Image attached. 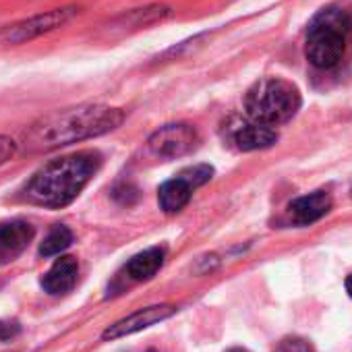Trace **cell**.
I'll return each instance as SVG.
<instances>
[{
  "label": "cell",
  "instance_id": "10",
  "mask_svg": "<svg viewBox=\"0 0 352 352\" xmlns=\"http://www.w3.org/2000/svg\"><path fill=\"white\" fill-rule=\"evenodd\" d=\"M79 276V263L75 257H60L52 263V267L42 278V288L48 294H67L75 288Z\"/></svg>",
  "mask_w": 352,
  "mask_h": 352
},
{
  "label": "cell",
  "instance_id": "1",
  "mask_svg": "<svg viewBox=\"0 0 352 352\" xmlns=\"http://www.w3.org/2000/svg\"><path fill=\"white\" fill-rule=\"evenodd\" d=\"M122 120L124 112L120 108H110L102 104L65 108L38 118L23 133V145L28 151H50L106 135L118 129Z\"/></svg>",
  "mask_w": 352,
  "mask_h": 352
},
{
  "label": "cell",
  "instance_id": "18",
  "mask_svg": "<svg viewBox=\"0 0 352 352\" xmlns=\"http://www.w3.org/2000/svg\"><path fill=\"white\" fill-rule=\"evenodd\" d=\"M17 151V143L11 139V137H5L0 135V166H3L5 162H9Z\"/></svg>",
  "mask_w": 352,
  "mask_h": 352
},
{
  "label": "cell",
  "instance_id": "14",
  "mask_svg": "<svg viewBox=\"0 0 352 352\" xmlns=\"http://www.w3.org/2000/svg\"><path fill=\"white\" fill-rule=\"evenodd\" d=\"M170 15V9L164 5H153V7H145V9H135L126 15H120L114 25L122 28V30H137V28H145L149 23L162 21L164 17Z\"/></svg>",
  "mask_w": 352,
  "mask_h": 352
},
{
  "label": "cell",
  "instance_id": "5",
  "mask_svg": "<svg viewBox=\"0 0 352 352\" xmlns=\"http://www.w3.org/2000/svg\"><path fill=\"white\" fill-rule=\"evenodd\" d=\"M75 15H79L77 7H63V9H52V11L34 15V17L23 19L13 25H7L0 30V46L25 44L34 38H40L44 34H50V32L67 25Z\"/></svg>",
  "mask_w": 352,
  "mask_h": 352
},
{
  "label": "cell",
  "instance_id": "8",
  "mask_svg": "<svg viewBox=\"0 0 352 352\" xmlns=\"http://www.w3.org/2000/svg\"><path fill=\"white\" fill-rule=\"evenodd\" d=\"M36 236V228L28 220H9L0 224V265L15 261Z\"/></svg>",
  "mask_w": 352,
  "mask_h": 352
},
{
  "label": "cell",
  "instance_id": "16",
  "mask_svg": "<svg viewBox=\"0 0 352 352\" xmlns=\"http://www.w3.org/2000/svg\"><path fill=\"white\" fill-rule=\"evenodd\" d=\"M214 176V168L208 166V164H197V166H189L185 168L183 172H179V179H183L185 183H189L193 187V191L197 187H204L206 183L212 181Z\"/></svg>",
  "mask_w": 352,
  "mask_h": 352
},
{
  "label": "cell",
  "instance_id": "21",
  "mask_svg": "<svg viewBox=\"0 0 352 352\" xmlns=\"http://www.w3.org/2000/svg\"><path fill=\"white\" fill-rule=\"evenodd\" d=\"M228 352H251V350H247V348H230Z\"/></svg>",
  "mask_w": 352,
  "mask_h": 352
},
{
  "label": "cell",
  "instance_id": "12",
  "mask_svg": "<svg viewBox=\"0 0 352 352\" xmlns=\"http://www.w3.org/2000/svg\"><path fill=\"white\" fill-rule=\"evenodd\" d=\"M191 195H193V187L176 176V179L166 181L160 187L157 201H160V208L166 214H176V212H181L183 208H187V204L191 201Z\"/></svg>",
  "mask_w": 352,
  "mask_h": 352
},
{
  "label": "cell",
  "instance_id": "13",
  "mask_svg": "<svg viewBox=\"0 0 352 352\" xmlns=\"http://www.w3.org/2000/svg\"><path fill=\"white\" fill-rule=\"evenodd\" d=\"M164 265V249L160 247H151V249H145L141 253H137L124 267L126 276L135 282H141V280H149L157 274V270Z\"/></svg>",
  "mask_w": 352,
  "mask_h": 352
},
{
  "label": "cell",
  "instance_id": "3",
  "mask_svg": "<svg viewBox=\"0 0 352 352\" xmlns=\"http://www.w3.org/2000/svg\"><path fill=\"white\" fill-rule=\"evenodd\" d=\"M352 21L340 7L321 9L309 23L305 56L315 69H333L346 50V38Z\"/></svg>",
  "mask_w": 352,
  "mask_h": 352
},
{
  "label": "cell",
  "instance_id": "19",
  "mask_svg": "<svg viewBox=\"0 0 352 352\" xmlns=\"http://www.w3.org/2000/svg\"><path fill=\"white\" fill-rule=\"evenodd\" d=\"M19 323L17 321H5V323H0V340H11L13 336L19 333Z\"/></svg>",
  "mask_w": 352,
  "mask_h": 352
},
{
  "label": "cell",
  "instance_id": "15",
  "mask_svg": "<svg viewBox=\"0 0 352 352\" xmlns=\"http://www.w3.org/2000/svg\"><path fill=\"white\" fill-rule=\"evenodd\" d=\"M73 245V232L69 226L65 224H56L44 239V243L40 245V255L42 257H52V255H60L63 251H67Z\"/></svg>",
  "mask_w": 352,
  "mask_h": 352
},
{
  "label": "cell",
  "instance_id": "7",
  "mask_svg": "<svg viewBox=\"0 0 352 352\" xmlns=\"http://www.w3.org/2000/svg\"><path fill=\"white\" fill-rule=\"evenodd\" d=\"M174 313H176V307L174 305H151V307L139 309V311L131 313L129 317L118 319L108 329H104L102 340H118V338L137 333L141 329H147V327H151V325H155V323L172 317Z\"/></svg>",
  "mask_w": 352,
  "mask_h": 352
},
{
  "label": "cell",
  "instance_id": "6",
  "mask_svg": "<svg viewBox=\"0 0 352 352\" xmlns=\"http://www.w3.org/2000/svg\"><path fill=\"white\" fill-rule=\"evenodd\" d=\"M199 143V135L191 124L176 122L160 126L151 137L147 139V147L155 157L162 160H174L191 153Z\"/></svg>",
  "mask_w": 352,
  "mask_h": 352
},
{
  "label": "cell",
  "instance_id": "17",
  "mask_svg": "<svg viewBox=\"0 0 352 352\" xmlns=\"http://www.w3.org/2000/svg\"><path fill=\"white\" fill-rule=\"evenodd\" d=\"M276 352H315V348L311 346L309 340L298 338V336H288L284 340L278 342Z\"/></svg>",
  "mask_w": 352,
  "mask_h": 352
},
{
  "label": "cell",
  "instance_id": "20",
  "mask_svg": "<svg viewBox=\"0 0 352 352\" xmlns=\"http://www.w3.org/2000/svg\"><path fill=\"white\" fill-rule=\"evenodd\" d=\"M346 292L350 294V298H352V274L346 278Z\"/></svg>",
  "mask_w": 352,
  "mask_h": 352
},
{
  "label": "cell",
  "instance_id": "22",
  "mask_svg": "<svg viewBox=\"0 0 352 352\" xmlns=\"http://www.w3.org/2000/svg\"><path fill=\"white\" fill-rule=\"evenodd\" d=\"M149 352H155V350H149Z\"/></svg>",
  "mask_w": 352,
  "mask_h": 352
},
{
  "label": "cell",
  "instance_id": "11",
  "mask_svg": "<svg viewBox=\"0 0 352 352\" xmlns=\"http://www.w3.org/2000/svg\"><path fill=\"white\" fill-rule=\"evenodd\" d=\"M278 141V133L259 122H245L234 131V143L241 151H257L267 149Z\"/></svg>",
  "mask_w": 352,
  "mask_h": 352
},
{
  "label": "cell",
  "instance_id": "9",
  "mask_svg": "<svg viewBox=\"0 0 352 352\" xmlns=\"http://www.w3.org/2000/svg\"><path fill=\"white\" fill-rule=\"evenodd\" d=\"M331 197L325 191H315L302 197H296L290 206H288V218L292 224L296 226H311L317 220H321L323 216L329 214L331 210Z\"/></svg>",
  "mask_w": 352,
  "mask_h": 352
},
{
  "label": "cell",
  "instance_id": "2",
  "mask_svg": "<svg viewBox=\"0 0 352 352\" xmlns=\"http://www.w3.org/2000/svg\"><path fill=\"white\" fill-rule=\"evenodd\" d=\"M102 166L100 151L85 149L71 155L56 157L42 166L28 181L23 195L30 204L60 210L71 206L79 193L89 185Z\"/></svg>",
  "mask_w": 352,
  "mask_h": 352
},
{
  "label": "cell",
  "instance_id": "4",
  "mask_svg": "<svg viewBox=\"0 0 352 352\" xmlns=\"http://www.w3.org/2000/svg\"><path fill=\"white\" fill-rule=\"evenodd\" d=\"M302 98L294 83L280 77L257 81L245 98V110L253 122L278 126L288 122L300 110Z\"/></svg>",
  "mask_w": 352,
  "mask_h": 352
}]
</instances>
